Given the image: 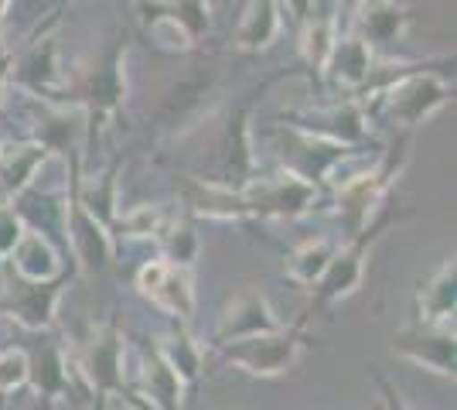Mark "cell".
Masks as SVG:
<instances>
[{"mask_svg": "<svg viewBox=\"0 0 457 410\" xmlns=\"http://www.w3.org/2000/svg\"><path fill=\"white\" fill-rule=\"evenodd\" d=\"M236 196L243 219H297L314 205L318 188L314 181H307V175L284 168L273 178H249Z\"/></svg>", "mask_w": 457, "mask_h": 410, "instance_id": "cell-1", "label": "cell"}, {"mask_svg": "<svg viewBox=\"0 0 457 410\" xmlns=\"http://www.w3.org/2000/svg\"><path fill=\"white\" fill-rule=\"evenodd\" d=\"M406 168V144H396L386 157H379L365 175H359L355 181H348L338 188V198H335V213L342 215V222L359 236L362 230H369V219L376 215L379 202L386 198V192L393 188V181L403 175Z\"/></svg>", "mask_w": 457, "mask_h": 410, "instance_id": "cell-2", "label": "cell"}, {"mask_svg": "<svg viewBox=\"0 0 457 410\" xmlns=\"http://www.w3.org/2000/svg\"><path fill=\"white\" fill-rule=\"evenodd\" d=\"M219 349H222V359H226V363L253 372V376H280V372L290 370V366L297 363V356L304 352V335H301V329H280V332L226 342V346H219Z\"/></svg>", "mask_w": 457, "mask_h": 410, "instance_id": "cell-3", "label": "cell"}, {"mask_svg": "<svg viewBox=\"0 0 457 410\" xmlns=\"http://www.w3.org/2000/svg\"><path fill=\"white\" fill-rule=\"evenodd\" d=\"M451 99V82L434 76V72H410V76L396 79L386 93H382V106L386 117L403 127H417L430 113H437L440 106Z\"/></svg>", "mask_w": 457, "mask_h": 410, "instance_id": "cell-4", "label": "cell"}, {"mask_svg": "<svg viewBox=\"0 0 457 410\" xmlns=\"http://www.w3.org/2000/svg\"><path fill=\"white\" fill-rule=\"evenodd\" d=\"M137 288L171 318L188 322L191 312H195V284H191L188 267H174L168 260H151L137 273Z\"/></svg>", "mask_w": 457, "mask_h": 410, "instance_id": "cell-5", "label": "cell"}, {"mask_svg": "<svg viewBox=\"0 0 457 410\" xmlns=\"http://www.w3.org/2000/svg\"><path fill=\"white\" fill-rule=\"evenodd\" d=\"M284 322L273 314L267 294L246 288L239 291L226 305V312L219 318V329H215V342L226 346V342H239V339H253V335H267L280 332Z\"/></svg>", "mask_w": 457, "mask_h": 410, "instance_id": "cell-6", "label": "cell"}, {"mask_svg": "<svg viewBox=\"0 0 457 410\" xmlns=\"http://www.w3.org/2000/svg\"><path fill=\"white\" fill-rule=\"evenodd\" d=\"M393 352L423 370L454 380V329H437V325L417 322L393 339Z\"/></svg>", "mask_w": 457, "mask_h": 410, "instance_id": "cell-7", "label": "cell"}, {"mask_svg": "<svg viewBox=\"0 0 457 410\" xmlns=\"http://www.w3.org/2000/svg\"><path fill=\"white\" fill-rule=\"evenodd\" d=\"M376 239H379V226L362 230V233L355 236V243H348L345 250L335 254L324 277L314 284L318 288V305H331V301H342L348 294H355V288L362 284L365 260H369V250H372Z\"/></svg>", "mask_w": 457, "mask_h": 410, "instance_id": "cell-8", "label": "cell"}, {"mask_svg": "<svg viewBox=\"0 0 457 410\" xmlns=\"http://www.w3.org/2000/svg\"><path fill=\"white\" fill-rule=\"evenodd\" d=\"M304 120L307 123H301L304 137L335 144V147H352L369 134V117L362 113L359 103H338V106H328V110H314Z\"/></svg>", "mask_w": 457, "mask_h": 410, "instance_id": "cell-9", "label": "cell"}, {"mask_svg": "<svg viewBox=\"0 0 457 410\" xmlns=\"http://www.w3.org/2000/svg\"><path fill=\"white\" fill-rule=\"evenodd\" d=\"M79 372L86 380H93L106 397H116V390L123 387V342H120L116 325H106L96 332L93 346L79 363Z\"/></svg>", "mask_w": 457, "mask_h": 410, "instance_id": "cell-10", "label": "cell"}, {"mask_svg": "<svg viewBox=\"0 0 457 410\" xmlns=\"http://www.w3.org/2000/svg\"><path fill=\"white\" fill-rule=\"evenodd\" d=\"M65 239L69 247L76 250L79 264L82 267H106L110 256H113V239H110V230L103 222H96L93 215L79 205L76 198L69 202V222H65Z\"/></svg>", "mask_w": 457, "mask_h": 410, "instance_id": "cell-11", "label": "cell"}, {"mask_svg": "<svg viewBox=\"0 0 457 410\" xmlns=\"http://www.w3.org/2000/svg\"><path fill=\"white\" fill-rule=\"evenodd\" d=\"M11 264L28 284H52L62 273V264H58V254L48 243V236L35 233L28 226H21L18 239L11 247Z\"/></svg>", "mask_w": 457, "mask_h": 410, "instance_id": "cell-12", "label": "cell"}, {"mask_svg": "<svg viewBox=\"0 0 457 410\" xmlns=\"http://www.w3.org/2000/svg\"><path fill=\"white\" fill-rule=\"evenodd\" d=\"M127 96V82H123V52L113 48V52H106L103 62H99V69L89 72L86 79V99H89V106H93V117H110L116 106L123 103Z\"/></svg>", "mask_w": 457, "mask_h": 410, "instance_id": "cell-13", "label": "cell"}, {"mask_svg": "<svg viewBox=\"0 0 457 410\" xmlns=\"http://www.w3.org/2000/svg\"><path fill=\"white\" fill-rule=\"evenodd\" d=\"M454 256H447L437 267V273L423 284L420 291V322L437 325V329H454Z\"/></svg>", "mask_w": 457, "mask_h": 410, "instance_id": "cell-14", "label": "cell"}, {"mask_svg": "<svg viewBox=\"0 0 457 410\" xmlns=\"http://www.w3.org/2000/svg\"><path fill=\"white\" fill-rule=\"evenodd\" d=\"M62 297V280H52V284H31L24 294L11 297L7 305H0V312H7L18 325L31 329V332H41L52 325L55 318V305Z\"/></svg>", "mask_w": 457, "mask_h": 410, "instance_id": "cell-15", "label": "cell"}, {"mask_svg": "<svg viewBox=\"0 0 457 410\" xmlns=\"http://www.w3.org/2000/svg\"><path fill=\"white\" fill-rule=\"evenodd\" d=\"M11 79H18L21 86L35 89L41 96L62 89V72H58V45L55 38H41L38 45H31L24 52V59L18 62V69L11 72Z\"/></svg>", "mask_w": 457, "mask_h": 410, "instance_id": "cell-16", "label": "cell"}, {"mask_svg": "<svg viewBox=\"0 0 457 410\" xmlns=\"http://www.w3.org/2000/svg\"><path fill=\"white\" fill-rule=\"evenodd\" d=\"M335 82H342L348 89H355V86H365L372 72H376V65H372V48L365 45L359 35H352V38H338L335 45V52H331V59L324 65Z\"/></svg>", "mask_w": 457, "mask_h": 410, "instance_id": "cell-17", "label": "cell"}, {"mask_svg": "<svg viewBox=\"0 0 457 410\" xmlns=\"http://www.w3.org/2000/svg\"><path fill=\"white\" fill-rule=\"evenodd\" d=\"M45 157H48V151L35 140L0 151V185H4V192L14 198L21 192H28L35 175H38V168L45 164Z\"/></svg>", "mask_w": 457, "mask_h": 410, "instance_id": "cell-18", "label": "cell"}, {"mask_svg": "<svg viewBox=\"0 0 457 410\" xmlns=\"http://www.w3.org/2000/svg\"><path fill=\"white\" fill-rule=\"evenodd\" d=\"M280 35V4H249L239 28H236V45L246 48V52H260L270 48L273 38Z\"/></svg>", "mask_w": 457, "mask_h": 410, "instance_id": "cell-19", "label": "cell"}, {"mask_svg": "<svg viewBox=\"0 0 457 410\" xmlns=\"http://www.w3.org/2000/svg\"><path fill=\"white\" fill-rule=\"evenodd\" d=\"M359 24L362 35L359 38L372 48V45H389L403 35L406 28V7L400 4H362L359 7Z\"/></svg>", "mask_w": 457, "mask_h": 410, "instance_id": "cell-20", "label": "cell"}, {"mask_svg": "<svg viewBox=\"0 0 457 410\" xmlns=\"http://www.w3.org/2000/svg\"><path fill=\"white\" fill-rule=\"evenodd\" d=\"M335 243L331 239H324V236H318V239H307L304 247H297L294 254L287 256L284 271L290 280H297V284H318L324 277V271H328V264L335 260Z\"/></svg>", "mask_w": 457, "mask_h": 410, "instance_id": "cell-21", "label": "cell"}, {"mask_svg": "<svg viewBox=\"0 0 457 410\" xmlns=\"http://www.w3.org/2000/svg\"><path fill=\"white\" fill-rule=\"evenodd\" d=\"M154 349L157 356L168 363L174 370V376L181 380V383H195L198 380V370H202V352L198 346L191 342L188 335H161L157 342H154Z\"/></svg>", "mask_w": 457, "mask_h": 410, "instance_id": "cell-22", "label": "cell"}, {"mask_svg": "<svg viewBox=\"0 0 457 410\" xmlns=\"http://www.w3.org/2000/svg\"><path fill=\"white\" fill-rule=\"evenodd\" d=\"M338 45V35H335V21L331 18H314L307 21L304 38H301V52H304V62L311 69H324L331 52Z\"/></svg>", "mask_w": 457, "mask_h": 410, "instance_id": "cell-23", "label": "cell"}, {"mask_svg": "<svg viewBox=\"0 0 457 410\" xmlns=\"http://www.w3.org/2000/svg\"><path fill=\"white\" fill-rule=\"evenodd\" d=\"M249 106L239 113V117L232 120V127H228V137H226V168L232 175H249V168H253V155H249Z\"/></svg>", "mask_w": 457, "mask_h": 410, "instance_id": "cell-24", "label": "cell"}, {"mask_svg": "<svg viewBox=\"0 0 457 410\" xmlns=\"http://www.w3.org/2000/svg\"><path fill=\"white\" fill-rule=\"evenodd\" d=\"M113 226L123 236H157L164 230V215L157 205H134L123 215H116Z\"/></svg>", "mask_w": 457, "mask_h": 410, "instance_id": "cell-25", "label": "cell"}, {"mask_svg": "<svg viewBox=\"0 0 457 410\" xmlns=\"http://www.w3.org/2000/svg\"><path fill=\"white\" fill-rule=\"evenodd\" d=\"M151 38L164 48V52H188L191 45H195V38L188 35V28L181 24V21L171 14H157V18L151 21Z\"/></svg>", "mask_w": 457, "mask_h": 410, "instance_id": "cell-26", "label": "cell"}, {"mask_svg": "<svg viewBox=\"0 0 457 410\" xmlns=\"http://www.w3.org/2000/svg\"><path fill=\"white\" fill-rule=\"evenodd\" d=\"M31 380V359L21 349L0 352V393H14Z\"/></svg>", "mask_w": 457, "mask_h": 410, "instance_id": "cell-27", "label": "cell"}, {"mask_svg": "<svg viewBox=\"0 0 457 410\" xmlns=\"http://www.w3.org/2000/svg\"><path fill=\"white\" fill-rule=\"evenodd\" d=\"M168 264L174 267H188L191 260H195V250H198V239L191 233V226H171V233H168Z\"/></svg>", "mask_w": 457, "mask_h": 410, "instance_id": "cell-28", "label": "cell"}, {"mask_svg": "<svg viewBox=\"0 0 457 410\" xmlns=\"http://www.w3.org/2000/svg\"><path fill=\"white\" fill-rule=\"evenodd\" d=\"M379 383H382V393H386V407H389V410H413L406 400H403L400 390H396L393 383H386V380H379Z\"/></svg>", "mask_w": 457, "mask_h": 410, "instance_id": "cell-29", "label": "cell"}, {"mask_svg": "<svg viewBox=\"0 0 457 410\" xmlns=\"http://www.w3.org/2000/svg\"><path fill=\"white\" fill-rule=\"evenodd\" d=\"M7 79H11V69H7V62L0 59V103H4V89H7Z\"/></svg>", "mask_w": 457, "mask_h": 410, "instance_id": "cell-30", "label": "cell"}]
</instances>
